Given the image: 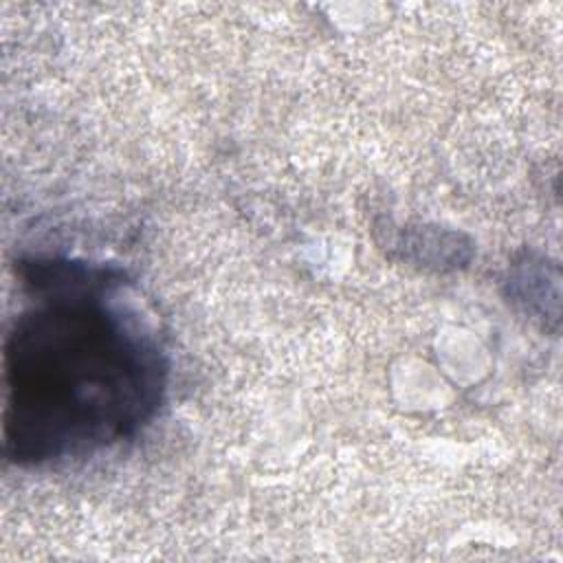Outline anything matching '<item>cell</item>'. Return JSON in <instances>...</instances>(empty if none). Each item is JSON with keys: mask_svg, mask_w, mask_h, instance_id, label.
Segmentation results:
<instances>
[{"mask_svg": "<svg viewBox=\"0 0 563 563\" xmlns=\"http://www.w3.org/2000/svg\"><path fill=\"white\" fill-rule=\"evenodd\" d=\"M35 301L4 345V449L46 462L132 433L161 400L165 365L154 339L103 303L108 282L75 264H33Z\"/></svg>", "mask_w": 563, "mask_h": 563, "instance_id": "6da1fadb", "label": "cell"}]
</instances>
